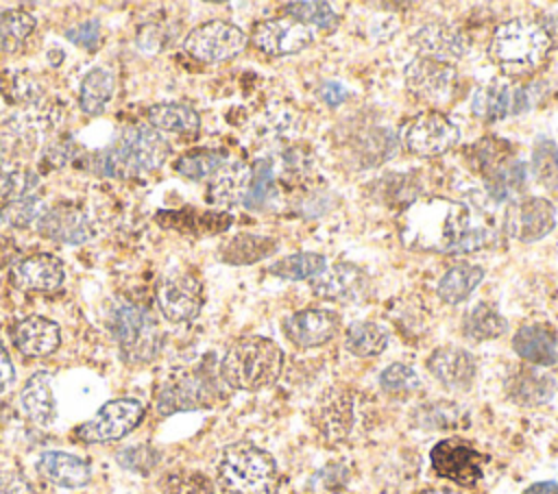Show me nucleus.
<instances>
[{
    "label": "nucleus",
    "instance_id": "9d476101",
    "mask_svg": "<svg viewBox=\"0 0 558 494\" xmlns=\"http://www.w3.org/2000/svg\"><path fill=\"white\" fill-rule=\"evenodd\" d=\"M246 46V35L240 26L227 20L205 22L187 33L183 48L203 63H220L233 59Z\"/></svg>",
    "mask_w": 558,
    "mask_h": 494
},
{
    "label": "nucleus",
    "instance_id": "37998d69",
    "mask_svg": "<svg viewBox=\"0 0 558 494\" xmlns=\"http://www.w3.org/2000/svg\"><path fill=\"white\" fill-rule=\"evenodd\" d=\"M46 207L39 200V194L33 196H22V198H13L4 202L2 209V220H7L13 226H28L33 222H37V218L41 215Z\"/></svg>",
    "mask_w": 558,
    "mask_h": 494
},
{
    "label": "nucleus",
    "instance_id": "20e7f679",
    "mask_svg": "<svg viewBox=\"0 0 558 494\" xmlns=\"http://www.w3.org/2000/svg\"><path fill=\"white\" fill-rule=\"evenodd\" d=\"M551 48L549 33L525 17H514L497 26L488 54L508 76L532 74Z\"/></svg>",
    "mask_w": 558,
    "mask_h": 494
},
{
    "label": "nucleus",
    "instance_id": "1a4fd4ad",
    "mask_svg": "<svg viewBox=\"0 0 558 494\" xmlns=\"http://www.w3.org/2000/svg\"><path fill=\"white\" fill-rule=\"evenodd\" d=\"M144 418V405L135 398H116L105 403L87 422L78 424L74 435L85 444L113 442L129 435Z\"/></svg>",
    "mask_w": 558,
    "mask_h": 494
},
{
    "label": "nucleus",
    "instance_id": "864d4df0",
    "mask_svg": "<svg viewBox=\"0 0 558 494\" xmlns=\"http://www.w3.org/2000/svg\"><path fill=\"white\" fill-rule=\"evenodd\" d=\"M523 494H558V483L556 481H538V483H532Z\"/></svg>",
    "mask_w": 558,
    "mask_h": 494
},
{
    "label": "nucleus",
    "instance_id": "f8f14e48",
    "mask_svg": "<svg viewBox=\"0 0 558 494\" xmlns=\"http://www.w3.org/2000/svg\"><path fill=\"white\" fill-rule=\"evenodd\" d=\"M458 126L438 111H427L410 120L403 128V144L418 157H438L458 144Z\"/></svg>",
    "mask_w": 558,
    "mask_h": 494
},
{
    "label": "nucleus",
    "instance_id": "4be33fe9",
    "mask_svg": "<svg viewBox=\"0 0 558 494\" xmlns=\"http://www.w3.org/2000/svg\"><path fill=\"white\" fill-rule=\"evenodd\" d=\"M63 279V263L48 252L24 257L13 265V283L26 292H52L61 287Z\"/></svg>",
    "mask_w": 558,
    "mask_h": 494
},
{
    "label": "nucleus",
    "instance_id": "cd10ccee",
    "mask_svg": "<svg viewBox=\"0 0 558 494\" xmlns=\"http://www.w3.org/2000/svg\"><path fill=\"white\" fill-rule=\"evenodd\" d=\"M155 220L166 226L190 235H207V233H222L231 226V215L220 211H198V209H183V211H159Z\"/></svg>",
    "mask_w": 558,
    "mask_h": 494
},
{
    "label": "nucleus",
    "instance_id": "423d86ee",
    "mask_svg": "<svg viewBox=\"0 0 558 494\" xmlns=\"http://www.w3.org/2000/svg\"><path fill=\"white\" fill-rule=\"evenodd\" d=\"M109 331L118 344L120 357L129 366H144L159 355L161 331L146 307L120 302L111 311Z\"/></svg>",
    "mask_w": 558,
    "mask_h": 494
},
{
    "label": "nucleus",
    "instance_id": "aec40b11",
    "mask_svg": "<svg viewBox=\"0 0 558 494\" xmlns=\"http://www.w3.org/2000/svg\"><path fill=\"white\" fill-rule=\"evenodd\" d=\"M314 424L327 442H342L353 427V398L344 387L327 390L314 407Z\"/></svg>",
    "mask_w": 558,
    "mask_h": 494
},
{
    "label": "nucleus",
    "instance_id": "8fccbe9b",
    "mask_svg": "<svg viewBox=\"0 0 558 494\" xmlns=\"http://www.w3.org/2000/svg\"><path fill=\"white\" fill-rule=\"evenodd\" d=\"M172 494H211V483L203 474L192 472L185 479H179L174 483Z\"/></svg>",
    "mask_w": 558,
    "mask_h": 494
},
{
    "label": "nucleus",
    "instance_id": "ddd939ff",
    "mask_svg": "<svg viewBox=\"0 0 558 494\" xmlns=\"http://www.w3.org/2000/svg\"><path fill=\"white\" fill-rule=\"evenodd\" d=\"M458 72L451 63L416 57L405 67L408 89L427 102H445L456 87Z\"/></svg>",
    "mask_w": 558,
    "mask_h": 494
},
{
    "label": "nucleus",
    "instance_id": "2f4dec72",
    "mask_svg": "<svg viewBox=\"0 0 558 494\" xmlns=\"http://www.w3.org/2000/svg\"><path fill=\"white\" fill-rule=\"evenodd\" d=\"M482 279H484V268L482 265L458 263L440 276V281L436 285V292H438L442 302L458 305V302L466 300L473 294V289L482 283Z\"/></svg>",
    "mask_w": 558,
    "mask_h": 494
},
{
    "label": "nucleus",
    "instance_id": "e433bc0d",
    "mask_svg": "<svg viewBox=\"0 0 558 494\" xmlns=\"http://www.w3.org/2000/svg\"><path fill=\"white\" fill-rule=\"evenodd\" d=\"M325 270H327V261L318 252H294V255L281 257L279 261L270 263V268H268L270 274H275L279 279H288V281L314 279Z\"/></svg>",
    "mask_w": 558,
    "mask_h": 494
},
{
    "label": "nucleus",
    "instance_id": "79ce46f5",
    "mask_svg": "<svg viewBox=\"0 0 558 494\" xmlns=\"http://www.w3.org/2000/svg\"><path fill=\"white\" fill-rule=\"evenodd\" d=\"M288 17L296 20L303 26H318V28H327L331 30L338 24V13L327 4V2H288L286 4Z\"/></svg>",
    "mask_w": 558,
    "mask_h": 494
},
{
    "label": "nucleus",
    "instance_id": "39448f33",
    "mask_svg": "<svg viewBox=\"0 0 558 494\" xmlns=\"http://www.w3.org/2000/svg\"><path fill=\"white\" fill-rule=\"evenodd\" d=\"M218 483L229 494H275L279 470L270 453L251 444H229L216 466Z\"/></svg>",
    "mask_w": 558,
    "mask_h": 494
},
{
    "label": "nucleus",
    "instance_id": "c756f323",
    "mask_svg": "<svg viewBox=\"0 0 558 494\" xmlns=\"http://www.w3.org/2000/svg\"><path fill=\"white\" fill-rule=\"evenodd\" d=\"M251 181V165L244 161L225 163L207 189V198L216 205H242Z\"/></svg>",
    "mask_w": 558,
    "mask_h": 494
},
{
    "label": "nucleus",
    "instance_id": "603ef678",
    "mask_svg": "<svg viewBox=\"0 0 558 494\" xmlns=\"http://www.w3.org/2000/svg\"><path fill=\"white\" fill-rule=\"evenodd\" d=\"M320 96L323 100L329 104V107H336L344 100V87L336 81H327L323 87H320Z\"/></svg>",
    "mask_w": 558,
    "mask_h": 494
},
{
    "label": "nucleus",
    "instance_id": "de8ad7c7",
    "mask_svg": "<svg viewBox=\"0 0 558 494\" xmlns=\"http://www.w3.org/2000/svg\"><path fill=\"white\" fill-rule=\"evenodd\" d=\"M456 420H458V407L453 403H436L425 407L423 418L418 422L421 427H427V429H442L453 424Z\"/></svg>",
    "mask_w": 558,
    "mask_h": 494
},
{
    "label": "nucleus",
    "instance_id": "4c0bfd02",
    "mask_svg": "<svg viewBox=\"0 0 558 494\" xmlns=\"http://www.w3.org/2000/svg\"><path fill=\"white\" fill-rule=\"evenodd\" d=\"M225 163H227V155L222 150L198 148V150H190V152L181 155L174 161V170L190 181H205V178L214 176Z\"/></svg>",
    "mask_w": 558,
    "mask_h": 494
},
{
    "label": "nucleus",
    "instance_id": "a211bd4d",
    "mask_svg": "<svg viewBox=\"0 0 558 494\" xmlns=\"http://www.w3.org/2000/svg\"><path fill=\"white\" fill-rule=\"evenodd\" d=\"M410 41L418 50V57L436 59V61H442V63L462 59L469 52V46H471L466 33L458 30L456 26L440 24V22L421 26L412 35Z\"/></svg>",
    "mask_w": 558,
    "mask_h": 494
},
{
    "label": "nucleus",
    "instance_id": "7ed1b4c3",
    "mask_svg": "<svg viewBox=\"0 0 558 494\" xmlns=\"http://www.w3.org/2000/svg\"><path fill=\"white\" fill-rule=\"evenodd\" d=\"M168 152V141L155 128L133 124L122 128L113 144L98 155V168L111 178H135L157 170Z\"/></svg>",
    "mask_w": 558,
    "mask_h": 494
},
{
    "label": "nucleus",
    "instance_id": "dca6fc26",
    "mask_svg": "<svg viewBox=\"0 0 558 494\" xmlns=\"http://www.w3.org/2000/svg\"><path fill=\"white\" fill-rule=\"evenodd\" d=\"M340 313L331 309H301L283 320V335L296 348H316L340 333Z\"/></svg>",
    "mask_w": 558,
    "mask_h": 494
},
{
    "label": "nucleus",
    "instance_id": "bb28decb",
    "mask_svg": "<svg viewBox=\"0 0 558 494\" xmlns=\"http://www.w3.org/2000/svg\"><path fill=\"white\" fill-rule=\"evenodd\" d=\"M20 405L26 418L39 427H50L57 420V400L48 372L41 370L28 376L20 392Z\"/></svg>",
    "mask_w": 558,
    "mask_h": 494
},
{
    "label": "nucleus",
    "instance_id": "f03ea898",
    "mask_svg": "<svg viewBox=\"0 0 558 494\" xmlns=\"http://www.w3.org/2000/svg\"><path fill=\"white\" fill-rule=\"evenodd\" d=\"M283 370V350L268 337L251 335L233 342L222 361L220 379L244 392H255L272 385Z\"/></svg>",
    "mask_w": 558,
    "mask_h": 494
},
{
    "label": "nucleus",
    "instance_id": "6e6552de",
    "mask_svg": "<svg viewBox=\"0 0 558 494\" xmlns=\"http://www.w3.org/2000/svg\"><path fill=\"white\" fill-rule=\"evenodd\" d=\"M155 298L168 322H192L203 309V283L187 270H172L161 276Z\"/></svg>",
    "mask_w": 558,
    "mask_h": 494
},
{
    "label": "nucleus",
    "instance_id": "2eb2a0df",
    "mask_svg": "<svg viewBox=\"0 0 558 494\" xmlns=\"http://www.w3.org/2000/svg\"><path fill=\"white\" fill-rule=\"evenodd\" d=\"M35 229L41 237L61 244H83L92 239L94 233L87 211L70 202L46 207L37 218Z\"/></svg>",
    "mask_w": 558,
    "mask_h": 494
},
{
    "label": "nucleus",
    "instance_id": "72a5a7b5",
    "mask_svg": "<svg viewBox=\"0 0 558 494\" xmlns=\"http://www.w3.org/2000/svg\"><path fill=\"white\" fill-rule=\"evenodd\" d=\"M512 87L504 81H490L475 89L471 98V111L484 122H497L510 113Z\"/></svg>",
    "mask_w": 558,
    "mask_h": 494
},
{
    "label": "nucleus",
    "instance_id": "c03bdc74",
    "mask_svg": "<svg viewBox=\"0 0 558 494\" xmlns=\"http://www.w3.org/2000/svg\"><path fill=\"white\" fill-rule=\"evenodd\" d=\"M379 385L388 394H410L421 385V379L414 368L405 363H390L381 370Z\"/></svg>",
    "mask_w": 558,
    "mask_h": 494
},
{
    "label": "nucleus",
    "instance_id": "f704fd0d",
    "mask_svg": "<svg viewBox=\"0 0 558 494\" xmlns=\"http://www.w3.org/2000/svg\"><path fill=\"white\" fill-rule=\"evenodd\" d=\"M508 329L506 318L495 309V305L490 302H477L473 305L464 320H462V333L469 339L475 342H486V339H495L499 335H504Z\"/></svg>",
    "mask_w": 558,
    "mask_h": 494
},
{
    "label": "nucleus",
    "instance_id": "a878e982",
    "mask_svg": "<svg viewBox=\"0 0 558 494\" xmlns=\"http://www.w3.org/2000/svg\"><path fill=\"white\" fill-rule=\"evenodd\" d=\"M514 353L530 366H554L558 361V342L545 324H523L512 337Z\"/></svg>",
    "mask_w": 558,
    "mask_h": 494
},
{
    "label": "nucleus",
    "instance_id": "6ab92c4d",
    "mask_svg": "<svg viewBox=\"0 0 558 494\" xmlns=\"http://www.w3.org/2000/svg\"><path fill=\"white\" fill-rule=\"evenodd\" d=\"M427 370L449 390H469L477 374V361L460 346H440L427 357Z\"/></svg>",
    "mask_w": 558,
    "mask_h": 494
},
{
    "label": "nucleus",
    "instance_id": "9b49d317",
    "mask_svg": "<svg viewBox=\"0 0 558 494\" xmlns=\"http://www.w3.org/2000/svg\"><path fill=\"white\" fill-rule=\"evenodd\" d=\"M429 461L438 477L469 487L482 479L486 457L466 440L447 437L434 444L429 450Z\"/></svg>",
    "mask_w": 558,
    "mask_h": 494
},
{
    "label": "nucleus",
    "instance_id": "f257e3e1",
    "mask_svg": "<svg viewBox=\"0 0 558 494\" xmlns=\"http://www.w3.org/2000/svg\"><path fill=\"white\" fill-rule=\"evenodd\" d=\"M471 229L466 205L442 198L416 202L403 215V237L412 248L423 250L456 252Z\"/></svg>",
    "mask_w": 558,
    "mask_h": 494
},
{
    "label": "nucleus",
    "instance_id": "6e6d98bb",
    "mask_svg": "<svg viewBox=\"0 0 558 494\" xmlns=\"http://www.w3.org/2000/svg\"><path fill=\"white\" fill-rule=\"evenodd\" d=\"M0 226H2V213H0Z\"/></svg>",
    "mask_w": 558,
    "mask_h": 494
},
{
    "label": "nucleus",
    "instance_id": "473e14b6",
    "mask_svg": "<svg viewBox=\"0 0 558 494\" xmlns=\"http://www.w3.org/2000/svg\"><path fill=\"white\" fill-rule=\"evenodd\" d=\"M113 89H116V78L109 70H105V67L89 70L83 76L81 89H78L81 111L87 115H100L107 109V104L111 102Z\"/></svg>",
    "mask_w": 558,
    "mask_h": 494
},
{
    "label": "nucleus",
    "instance_id": "393cba45",
    "mask_svg": "<svg viewBox=\"0 0 558 494\" xmlns=\"http://www.w3.org/2000/svg\"><path fill=\"white\" fill-rule=\"evenodd\" d=\"M506 394L510 400L523 407H538L554 398L556 394V379L549 372L538 370L536 366L519 368L506 381Z\"/></svg>",
    "mask_w": 558,
    "mask_h": 494
},
{
    "label": "nucleus",
    "instance_id": "5701e85b",
    "mask_svg": "<svg viewBox=\"0 0 558 494\" xmlns=\"http://www.w3.org/2000/svg\"><path fill=\"white\" fill-rule=\"evenodd\" d=\"M41 479L57 487H83L92 479V468L85 459L63 453V450H46L37 457L35 464Z\"/></svg>",
    "mask_w": 558,
    "mask_h": 494
},
{
    "label": "nucleus",
    "instance_id": "b1692460",
    "mask_svg": "<svg viewBox=\"0 0 558 494\" xmlns=\"http://www.w3.org/2000/svg\"><path fill=\"white\" fill-rule=\"evenodd\" d=\"M13 342L24 357H48L59 348L61 331L44 316H28L15 324Z\"/></svg>",
    "mask_w": 558,
    "mask_h": 494
},
{
    "label": "nucleus",
    "instance_id": "58836bf2",
    "mask_svg": "<svg viewBox=\"0 0 558 494\" xmlns=\"http://www.w3.org/2000/svg\"><path fill=\"white\" fill-rule=\"evenodd\" d=\"M35 17L26 11H0V54L17 50L24 39L35 30Z\"/></svg>",
    "mask_w": 558,
    "mask_h": 494
},
{
    "label": "nucleus",
    "instance_id": "3c124183",
    "mask_svg": "<svg viewBox=\"0 0 558 494\" xmlns=\"http://www.w3.org/2000/svg\"><path fill=\"white\" fill-rule=\"evenodd\" d=\"M13 376H15V370H13V361L0 339V392H4L11 383H13Z\"/></svg>",
    "mask_w": 558,
    "mask_h": 494
},
{
    "label": "nucleus",
    "instance_id": "ea45409f",
    "mask_svg": "<svg viewBox=\"0 0 558 494\" xmlns=\"http://www.w3.org/2000/svg\"><path fill=\"white\" fill-rule=\"evenodd\" d=\"M532 174L543 187L558 189V148L547 137H538L534 144Z\"/></svg>",
    "mask_w": 558,
    "mask_h": 494
},
{
    "label": "nucleus",
    "instance_id": "a19ab883",
    "mask_svg": "<svg viewBox=\"0 0 558 494\" xmlns=\"http://www.w3.org/2000/svg\"><path fill=\"white\" fill-rule=\"evenodd\" d=\"M272 163L270 159H257L253 161L251 165V181H248V189H246V196L242 200L244 207L248 209H259L268 202V198L272 196Z\"/></svg>",
    "mask_w": 558,
    "mask_h": 494
},
{
    "label": "nucleus",
    "instance_id": "412c9836",
    "mask_svg": "<svg viewBox=\"0 0 558 494\" xmlns=\"http://www.w3.org/2000/svg\"><path fill=\"white\" fill-rule=\"evenodd\" d=\"M368 287V274L353 263H336L312 279V292L325 300H355Z\"/></svg>",
    "mask_w": 558,
    "mask_h": 494
},
{
    "label": "nucleus",
    "instance_id": "0eeeda50",
    "mask_svg": "<svg viewBox=\"0 0 558 494\" xmlns=\"http://www.w3.org/2000/svg\"><path fill=\"white\" fill-rule=\"evenodd\" d=\"M218 398V385L205 370H181L172 374L155 394V409L161 416L211 407Z\"/></svg>",
    "mask_w": 558,
    "mask_h": 494
},
{
    "label": "nucleus",
    "instance_id": "c9c22d12",
    "mask_svg": "<svg viewBox=\"0 0 558 494\" xmlns=\"http://www.w3.org/2000/svg\"><path fill=\"white\" fill-rule=\"evenodd\" d=\"M388 346V333L377 322H353L344 331V348L355 357L381 355Z\"/></svg>",
    "mask_w": 558,
    "mask_h": 494
},
{
    "label": "nucleus",
    "instance_id": "5fc2aeb1",
    "mask_svg": "<svg viewBox=\"0 0 558 494\" xmlns=\"http://www.w3.org/2000/svg\"><path fill=\"white\" fill-rule=\"evenodd\" d=\"M15 255H17L15 246L9 239H0V268L9 265L15 259Z\"/></svg>",
    "mask_w": 558,
    "mask_h": 494
},
{
    "label": "nucleus",
    "instance_id": "09e8293b",
    "mask_svg": "<svg viewBox=\"0 0 558 494\" xmlns=\"http://www.w3.org/2000/svg\"><path fill=\"white\" fill-rule=\"evenodd\" d=\"M120 466L137 472H148V468L155 464V453L148 446H131L122 453H118Z\"/></svg>",
    "mask_w": 558,
    "mask_h": 494
},
{
    "label": "nucleus",
    "instance_id": "7c9ffc66",
    "mask_svg": "<svg viewBox=\"0 0 558 494\" xmlns=\"http://www.w3.org/2000/svg\"><path fill=\"white\" fill-rule=\"evenodd\" d=\"M277 239L266 237V235H235L229 237L227 242H222L218 257L225 263H233V265H246V263H255L259 259H266L268 255H272L277 250Z\"/></svg>",
    "mask_w": 558,
    "mask_h": 494
},
{
    "label": "nucleus",
    "instance_id": "f3484780",
    "mask_svg": "<svg viewBox=\"0 0 558 494\" xmlns=\"http://www.w3.org/2000/svg\"><path fill=\"white\" fill-rule=\"evenodd\" d=\"M253 44L270 57L296 54L312 44V30L292 17H272L253 28Z\"/></svg>",
    "mask_w": 558,
    "mask_h": 494
},
{
    "label": "nucleus",
    "instance_id": "4468645a",
    "mask_svg": "<svg viewBox=\"0 0 558 494\" xmlns=\"http://www.w3.org/2000/svg\"><path fill=\"white\" fill-rule=\"evenodd\" d=\"M556 226V209L549 200L530 196L506 211V233L519 242H538Z\"/></svg>",
    "mask_w": 558,
    "mask_h": 494
},
{
    "label": "nucleus",
    "instance_id": "c85d7f7f",
    "mask_svg": "<svg viewBox=\"0 0 558 494\" xmlns=\"http://www.w3.org/2000/svg\"><path fill=\"white\" fill-rule=\"evenodd\" d=\"M150 128L174 133V135H196L201 128L198 113L183 102H157L146 111Z\"/></svg>",
    "mask_w": 558,
    "mask_h": 494
},
{
    "label": "nucleus",
    "instance_id": "a18cd8bd",
    "mask_svg": "<svg viewBox=\"0 0 558 494\" xmlns=\"http://www.w3.org/2000/svg\"><path fill=\"white\" fill-rule=\"evenodd\" d=\"M33 194H37V176L33 172L20 170V172L0 174V196L4 200L33 196Z\"/></svg>",
    "mask_w": 558,
    "mask_h": 494
},
{
    "label": "nucleus",
    "instance_id": "49530a36",
    "mask_svg": "<svg viewBox=\"0 0 558 494\" xmlns=\"http://www.w3.org/2000/svg\"><path fill=\"white\" fill-rule=\"evenodd\" d=\"M74 46L78 48H85V50H96L100 39H102V33H100V24L96 20H89V22H83L78 26H72L63 33Z\"/></svg>",
    "mask_w": 558,
    "mask_h": 494
}]
</instances>
